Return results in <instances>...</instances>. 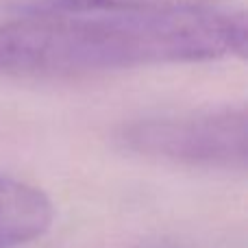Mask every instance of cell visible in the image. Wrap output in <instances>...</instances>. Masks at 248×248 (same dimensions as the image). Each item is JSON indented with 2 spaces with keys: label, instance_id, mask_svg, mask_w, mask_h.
I'll list each match as a JSON object with an SVG mask.
<instances>
[{
  "label": "cell",
  "instance_id": "6da1fadb",
  "mask_svg": "<svg viewBox=\"0 0 248 248\" xmlns=\"http://www.w3.org/2000/svg\"><path fill=\"white\" fill-rule=\"evenodd\" d=\"M244 13L214 7H83L0 24V74L90 77L244 57Z\"/></svg>",
  "mask_w": 248,
  "mask_h": 248
},
{
  "label": "cell",
  "instance_id": "7a4b0ae2",
  "mask_svg": "<svg viewBox=\"0 0 248 248\" xmlns=\"http://www.w3.org/2000/svg\"><path fill=\"white\" fill-rule=\"evenodd\" d=\"M118 135L126 150L159 161L244 170L248 159L244 107L140 118L124 124Z\"/></svg>",
  "mask_w": 248,
  "mask_h": 248
},
{
  "label": "cell",
  "instance_id": "3957f363",
  "mask_svg": "<svg viewBox=\"0 0 248 248\" xmlns=\"http://www.w3.org/2000/svg\"><path fill=\"white\" fill-rule=\"evenodd\" d=\"M50 224L52 202L42 189L0 174V248L37 240Z\"/></svg>",
  "mask_w": 248,
  "mask_h": 248
},
{
  "label": "cell",
  "instance_id": "277c9868",
  "mask_svg": "<svg viewBox=\"0 0 248 248\" xmlns=\"http://www.w3.org/2000/svg\"><path fill=\"white\" fill-rule=\"evenodd\" d=\"M216 0H0L2 11L35 13L83 7H211Z\"/></svg>",
  "mask_w": 248,
  "mask_h": 248
}]
</instances>
